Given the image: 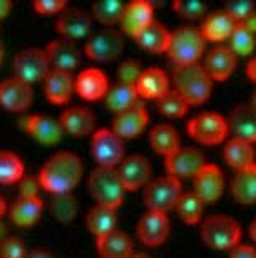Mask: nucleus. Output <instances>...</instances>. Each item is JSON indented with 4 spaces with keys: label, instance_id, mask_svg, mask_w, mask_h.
I'll use <instances>...</instances> for the list:
<instances>
[{
    "label": "nucleus",
    "instance_id": "obj_1",
    "mask_svg": "<svg viewBox=\"0 0 256 258\" xmlns=\"http://www.w3.org/2000/svg\"><path fill=\"white\" fill-rule=\"evenodd\" d=\"M84 173V164L72 151H59L52 154L39 171L40 188L50 195L72 193Z\"/></svg>",
    "mask_w": 256,
    "mask_h": 258
},
{
    "label": "nucleus",
    "instance_id": "obj_2",
    "mask_svg": "<svg viewBox=\"0 0 256 258\" xmlns=\"http://www.w3.org/2000/svg\"><path fill=\"white\" fill-rule=\"evenodd\" d=\"M173 84L179 94L189 102V106L203 104L209 99L213 91V79L203 64L176 66L173 71Z\"/></svg>",
    "mask_w": 256,
    "mask_h": 258
},
{
    "label": "nucleus",
    "instance_id": "obj_3",
    "mask_svg": "<svg viewBox=\"0 0 256 258\" xmlns=\"http://www.w3.org/2000/svg\"><path fill=\"white\" fill-rule=\"evenodd\" d=\"M203 243L214 250H234L241 245V225L228 215H211L201 221L199 228Z\"/></svg>",
    "mask_w": 256,
    "mask_h": 258
},
{
    "label": "nucleus",
    "instance_id": "obj_4",
    "mask_svg": "<svg viewBox=\"0 0 256 258\" xmlns=\"http://www.w3.org/2000/svg\"><path fill=\"white\" fill-rule=\"evenodd\" d=\"M206 50L201 30L194 25H179L171 32V42L167 49V55L176 66L196 64L203 57Z\"/></svg>",
    "mask_w": 256,
    "mask_h": 258
},
{
    "label": "nucleus",
    "instance_id": "obj_5",
    "mask_svg": "<svg viewBox=\"0 0 256 258\" xmlns=\"http://www.w3.org/2000/svg\"><path fill=\"white\" fill-rule=\"evenodd\" d=\"M87 188L92 198L97 201V205L116 210L124 201L126 188L121 181L117 168H94L87 178Z\"/></svg>",
    "mask_w": 256,
    "mask_h": 258
},
{
    "label": "nucleus",
    "instance_id": "obj_6",
    "mask_svg": "<svg viewBox=\"0 0 256 258\" xmlns=\"http://www.w3.org/2000/svg\"><path fill=\"white\" fill-rule=\"evenodd\" d=\"M124 50V35L121 30L106 27L91 34L86 40L84 54L96 62L116 60Z\"/></svg>",
    "mask_w": 256,
    "mask_h": 258
},
{
    "label": "nucleus",
    "instance_id": "obj_7",
    "mask_svg": "<svg viewBox=\"0 0 256 258\" xmlns=\"http://www.w3.org/2000/svg\"><path fill=\"white\" fill-rule=\"evenodd\" d=\"M91 153L97 161V166L117 168L124 159V139L112 129H96L91 138Z\"/></svg>",
    "mask_w": 256,
    "mask_h": 258
},
{
    "label": "nucleus",
    "instance_id": "obj_8",
    "mask_svg": "<svg viewBox=\"0 0 256 258\" xmlns=\"http://www.w3.org/2000/svg\"><path fill=\"white\" fill-rule=\"evenodd\" d=\"M183 195L181 181L176 178L169 176H159L144 188V203L149 208V211H161V213H167L169 210L176 208L179 198Z\"/></svg>",
    "mask_w": 256,
    "mask_h": 258
},
{
    "label": "nucleus",
    "instance_id": "obj_9",
    "mask_svg": "<svg viewBox=\"0 0 256 258\" xmlns=\"http://www.w3.org/2000/svg\"><path fill=\"white\" fill-rule=\"evenodd\" d=\"M188 134L201 144H219L228 138V119L218 112H201L188 121Z\"/></svg>",
    "mask_w": 256,
    "mask_h": 258
},
{
    "label": "nucleus",
    "instance_id": "obj_10",
    "mask_svg": "<svg viewBox=\"0 0 256 258\" xmlns=\"http://www.w3.org/2000/svg\"><path fill=\"white\" fill-rule=\"evenodd\" d=\"M14 72L20 81L34 84L37 81H44L50 72V62L45 54V49L29 47L15 54L14 57Z\"/></svg>",
    "mask_w": 256,
    "mask_h": 258
},
{
    "label": "nucleus",
    "instance_id": "obj_11",
    "mask_svg": "<svg viewBox=\"0 0 256 258\" xmlns=\"http://www.w3.org/2000/svg\"><path fill=\"white\" fill-rule=\"evenodd\" d=\"M164 159L167 174L179 179V181L194 178L206 164V158H204L203 151L194 146H181Z\"/></svg>",
    "mask_w": 256,
    "mask_h": 258
},
{
    "label": "nucleus",
    "instance_id": "obj_12",
    "mask_svg": "<svg viewBox=\"0 0 256 258\" xmlns=\"http://www.w3.org/2000/svg\"><path fill=\"white\" fill-rule=\"evenodd\" d=\"M117 173L126 191H137L151 183L152 166L149 159L142 154H131L122 159V163L117 166Z\"/></svg>",
    "mask_w": 256,
    "mask_h": 258
},
{
    "label": "nucleus",
    "instance_id": "obj_13",
    "mask_svg": "<svg viewBox=\"0 0 256 258\" xmlns=\"http://www.w3.org/2000/svg\"><path fill=\"white\" fill-rule=\"evenodd\" d=\"M169 218L161 211H147L146 215L141 216L139 223H137V238L141 240L142 245L151 246V248L164 243L169 236Z\"/></svg>",
    "mask_w": 256,
    "mask_h": 258
},
{
    "label": "nucleus",
    "instance_id": "obj_14",
    "mask_svg": "<svg viewBox=\"0 0 256 258\" xmlns=\"http://www.w3.org/2000/svg\"><path fill=\"white\" fill-rule=\"evenodd\" d=\"M55 29L62 37L77 42L79 39L89 37L92 29V14L79 7H67L59 14Z\"/></svg>",
    "mask_w": 256,
    "mask_h": 258
},
{
    "label": "nucleus",
    "instance_id": "obj_15",
    "mask_svg": "<svg viewBox=\"0 0 256 258\" xmlns=\"http://www.w3.org/2000/svg\"><path fill=\"white\" fill-rule=\"evenodd\" d=\"M32 87L19 77H9L0 82V106L12 112H22L32 104Z\"/></svg>",
    "mask_w": 256,
    "mask_h": 258
},
{
    "label": "nucleus",
    "instance_id": "obj_16",
    "mask_svg": "<svg viewBox=\"0 0 256 258\" xmlns=\"http://www.w3.org/2000/svg\"><path fill=\"white\" fill-rule=\"evenodd\" d=\"M193 191L201 198L204 203H214L221 198L224 191V176L216 164L206 163L196 176L193 178Z\"/></svg>",
    "mask_w": 256,
    "mask_h": 258
},
{
    "label": "nucleus",
    "instance_id": "obj_17",
    "mask_svg": "<svg viewBox=\"0 0 256 258\" xmlns=\"http://www.w3.org/2000/svg\"><path fill=\"white\" fill-rule=\"evenodd\" d=\"M152 14H154V7L147 0H134V2L126 4L122 19L119 22L121 30L126 35H131V37L136 39L154 20Z\"/></svg>",
    "mask_w": 256,
    "mask_h": 258
},
{
    "label": "nucleus",
    "instance_id": "obj_18",
    "mask_svg": "<svg viewBox=\"0 0 256 258\" xmlns=\"http://www.w3.org/2000/svg\"><path fill=\"white\" fill-rule=\"evenodd\" d=\"M45 54L49 57V62L52 69L72 72L80 62V47L75 40L60 37L52 40L47 47Z\"/></svg>",
    "mask_w": 256,
    "mask_h": 258
},
{
    "label": "nucleus",
    "instance_id": "obj_19",
    "mask_svg": "<svg viewBox=\"0 0 256 258\" xmlns=\"http://www.w3.org/2000/svg\"><path fill=\"white\" fill-rule=\"evenodd\" d=\"M22 127L27 131L34 139H37L42 144H57L62 139L64 127L52 116L45 114H34L20 119Z\"/></svg>",
    "mask_w": 256,
    "mask_h": 258
},
{
    "label": "nucleus",
    "instance_id": "obj_20",
    "mask_svg": "<svg viewBox=\"0 0 256 258\" xmlns=\"http://www.w3.org/2000/svg\"><path fill=\"white\" fill-rule=\"evenodd\" d=\"M147 122H149V112H147L146 106L139 102L134 107L127 109L121 114H116L112 119V131L122 139L137 138L144 131Z\"/></svg>",
    "mask_w": 256,
    "mask_h": 258
},
{
    "label": "nucleus",
    "instance_id": "obj_21",
    "mask_svg": "<svg viewBox=\"0 0 256 258\" xmlns=\"http://www.w3.org/2000/svg\"><path fill=\"white\" fill-rule=\"evenodd\" d=\"M238 64V55L229 49V45H216L204 57V69L213 81H226L233 74Z\"/></svg>",
    "mask_w": 256,
    "mask_h": 258
},
{
    "label": "nucleus",
    "instance_id": "obj_22",
    "mask_svg": "<svg viewBox=\"0 0 256 258\" xmlns=\"http://www.w3.org/2000/svg\"><path fill=\"white\" fill-rule=\"evenodd\" d=\"M75 91L86 101H99L104 99L109 91V81L101 69L87 67L75 77Z\"/></svg>",
    "mask_w": 256,
    "mask_h": 258
},
{
    "label": "nucleus",
    "instance_id": "obj_23",
    "mask_svg": "<svg viewBox=\"0 0 256 258\" xmlns=\"http://www.w3.org/2000/svg\"><path fill=\"white\" fill-rule=\"evenodd\" d=\"M238 22L229 15L224 9L213 10L204 17L201 27L203 37L206 42H223L224 39H229L236 29Z\"/></svg>",
    "mask_w": 256,
    "mask_h": 258
},
{
    "label": "nucleus",
    "instance_id": "obj_24",
    "mask_svg": "<svg viewBox=\"0 0 256 258\" xmlns=\"http://www.w3.org/2000/svg\"><path fill=\"white\" fill-rule=\"evenodd\" d=\"M75 91V79L72 72L50 69L47 77L44 79L45 97L54 104H67Z\"/></svg>",
    "mask_w": 256,
    "mask_h": 258
},
{
    "label": "nucleus",
    "instance_id": "obj_25",
    "mask_svg": "<svg viewBox=\"0 0 256 258\" xmlns=\"http://www.w3.org/2000/svg\"><path fill=\"white\" fill-rule=\"evenodd\" d=\"M228 126L234 138L256 143V109L251 104H238L229 111Z\"/></svg>",
    "mask_w": 256,
    "mask_h": 258
},
{
    "label": "nucleus",
    "instance_id": "obj_26",
    "mask_svg": "<svg viewBox=\"0 0 256 258\" xmlns=\"http://www.w3.org/2000/svg\"><path fill=\"white\" fill-rule=\"evenodd\" d=\"M96 248L101 258H131L134 255V243L131 236L117 228L99 236Z\"/></svg>",
    "mask_w": 256,
    "mask_h": 258
},
{
    "label": "nucleus",
    "instance_id": "obj_27",
    "mask_svg": "<svg viewBox=\"0 0 256 258\" xmlns=\"http://www.w3.org/2000/svg\"><path fill=\"white\" fill-rule=\"evenodd\" d=\"M137 92L142 99L157 101L166 94L169 87V76L161 67H147L142 72L139 82H137Z\"/></svg>",
    "mask_w": 256,
    "mask_h": 258
},
{
    "label": "nucleus",
    "instance_id": "obj_28",
    "mask_svg": "<svg viewBox=\"0 0 256 258\" xmlns=\"http://www.w3.org/2000/svg\"><path fill=\"white\" fill-rule=\"evenodd\" d=\"M60 124L64 131L70 133L72 136H87V134L94 133L96 126V116L94 112L89 111L84 106H74L65 109L59 117Z\"/></svg>",
    "mask_w": 256,
    "mask_h": 258
},
{
    "label": "nucleus",
    "instance_id": "obj_29",
    "mask_svg": "<svg viewBox=\"0 0 256 258\" xmlns=\"http://www.w3.org/2000/svg\"><path fill=\"white\" fill-rule=\"evenodd\" d=\"M223 156L224 161L231 168L236 169V171L246 169L256 163V151L253 143H248L244 139H238V138L228 139L223 149Z\"/></svg>",
    "mask_w": 256,
    "mask_h": 258
},
{
    "label": "nucleus",
    "instance_id": "obj_30",
    "mask_svg": "<svg viewBox=\"0 0 256 258\" xmlns=\"http://www.w3.org/2000/svg\"><path fill=\"white\" fill-rule=\"evenodd\" d=\"M136 42L141 45L142 49L149 50L154 54L167 52L171 42V32L167 27L159 20H152L147 27L136 37Z\"/></svg>",
    "mask_w": 256,
    "mask_h": 258
},
{
    "label": "nucleus",
    "instance_id": "obj_31",
    "mask_svg": "<svg viewBox=\"0 0 256 258\" xmlns=\"http://www.w3.org/2000/svg\"><path fill=\"white\" fill-rule=\"evenodd\" d=\"M42 208L40 196H19L10 206V220L19 226H30L39 220Z\"/></svg>",
    "mask_w": 256,
    "mask_h": 258
},
{
    "label": "nucleus",
    "instance_id": "obj_32",
    "mask_svg": "<svg viewBox=\"0 0 256 258\" xmlns=\"http://www.w3.org/2000/svg\"><path fill=\"white\" fill-rule=\"evenodd\" d=\"M139 99L141 96L137 92L136 86H127L117 82L116 86L109 87V91H107V94L104 97V102L109 111H112L114 114H121V112L139 104L141 102Z\"/></svg>",
    "mask_w": 256,
    "mask_h": 258
},
{
    "label": "nucleus",
    "instance_id": "obj_33",
    "mask_svg": "<svg viewBox=\"0 0 256 258\" xmlns=\"http://www.w3.org/2000/svg\"><path fill=\"white\" fill-rule=\"evenodd\" d=\"M149 144L154 149V153L167 158L176 149L181 148V139H179V133L176 131V127L162 122V124H157L151 129Z\"/></svg>",
    "mask_w": 256,
    "mask_h": 258
},
{
    "label": "nucleus",
    "instance_id": "obj_34",
    "mask_svg": "<svg viewBox=\"0 0 256 258\" xmlns=\"http://www.w3.org/2000/svg\"><path fill=\"white\" fill-rule=\"evenodd\" d=\"M231 193L241 205L256 203V163L246 169L236 171L231 179Z\"/></svg>",
    "mask_w": 256,
    "mask_h": 258
},
{
    "label": "nucleus",
    "instance_id": "obj_35",
    "mask_svg": "<svg viewBox=\"0 0 256 258\" xmlns=\"http://www.w3.org/2000/svg\"><path fill=\"white\" fill-rule=\"evenodd\" d=\"M116 223H117L116 210L109 208V206L96 205L86 215V226L92 235H96V238L116 230Z\"/></svg>",
    "mask_w": 256,
    "mask_h": 258
},
{
    "label": "nucleus",
    "instance_id": "obj_36",
    "mask_svg": "<svg viewBox=\"0 0 256 258\" xmlns=\"http://www.w3.org/2000/svg\"><path fill=\"white\" fill-rule=\"evenodd\" d=\"M204 201L199 198V196L194 191H188L183 193L181 198H179L178 205H176V213L184 221L186 225H198L199 221L203 220V213H204Z\"/></svg>",
    "mask_w": 256,
    "mask_h": 258
},
{
    "label": "nucleus",
    "instance_id": "obj_37",
    "mask_svg": "<svg viewBox=\"0 0 256 258\" xmlns=\"http://www.w3.org/2000/svg\"><path fill=\"white\" fill-rule=\"evenodd\" d=\"M126 4L119 2V0H101V2L92 4L91 12L97 22L102 25H114L119 24L122 19V12H124Z\"/></svg>",
    "mask_w": 256,
    "mask_h": 258
},
{
    "label": "nucleus",
    "instance_id": "obj_38",
    "mask_svg": "<svg viewBox=\"0 0 256 258\" xmlns=\"http://www.w3.org/2000/svg\"><path fill=\"white\" fill-rule=\"evenodd\" d=\"M24 176V164L17 154L10 151H0V183H20Z\"/></svg>",
    "mask_w": 256,
    "mask_h": 258
},
{
    "label": "nucleus",
    "instance_id": "obj_39",
    "mask_svg": "<svg viewBox=\"0 0 256 258\" xmlns=\"http://www.w3.org/2000/svg\"><path fill=\"white\" fill-rule=\"evenodd\" d=\"M79 210L77 198L72 193L64 195H52L50 200V211H52L54 218L62 221V223H69L75 218Z\"/></svg>",
    "mask_w": 256,
    "mask_h": 258
},
{
    "label": "nucleus",
    "instance_id": "obj_40",
    "mask_svg": "<svg viewBox=\"0 0 256 258\" xmlns=\"http://www.w3.org/2000/svg\"><path fill=\"white\" fill-rule=\"evenodd\" d=\"M156 102H157V109L166 117H183L189 111V102L176 89H169Z\"/></svg>",
    "mask_w": 256,
    "mask_h": 258
},
{
    "label": "nucleus",
    "instance_id": "obj_41",
    "mask_svg": "<svg viewBox=\"0 0 256 258\" xmlns=\"http://www.w3.org/2000/svg\"><path fill=\"white\" fill-rule=\"evenodd\" d=\"M254 47H256V34H253L246 27H243L241 24H238L234 32L231 34V37H229V49L236 55L246 57V55L253 52Z\"/></svg>",
    "mask_w": 256,
    "mask_h": 258
},
{
    "label": "nucleus",
    "instance_id": "obj_42",
    "mask_svg": "<svg viewBox=\"0 0 256 258\" xmlns=\"http://www.w3.org/2000/svg\"><path fill=\"white\" fill-rule=\"evenodd\" d=\"M142 72V66L134 59L124 60L119 67H117V79H119L121 84H127V86H137Z\"/></svg>",
    "mask_w": 256,
    "mask_h": 258
},
{
    "label": "nucleus",
    "instance_id": "obj_43",
    "mask_svg": "<svg viewBox=\"0 0 256 258\" xmlns=\"http://www.w3.org/2000/svg\"><path fill=\"white\" fill-rule=\"evenodd\" d=\"M173 10L176 12L179 17L188 19V20H198L203 19L206 14V4L203 2H184V0H176L173 2Z\"/></svg>",
    "mask_w": 256,
    "mask_h": 258
},
{
    "label": "nucleus",
    "instance_id": "obj_44",
    "mask_svg": "<svg viewBox=\"0 0 256 258\" xmlns=\"http://www.w3.org/2000/svg\"><path fill=\"white\" fill-rule=\"evenodd\" d=\"M27 251H25L24 243L17 236H7V238L0 240V258H25Z\"/></svg>",
    "mask_w": 256,
    "mask_h": 258
},
{
    "label": "nucleus",
    "instance_id": "obj_45",
    "mask_svg": "<svg viewBox=\"0 0 256 258\" xmlns=\"http://www.w3.org/2000/svg\"><path fill=\"white\" fill-rule=\"evenodd\" d=\"M254 9H256L254 4L249 2V0H236V2H228L224 5V10H226L238 24L246 19Z\"/></svg>",
    "mask_w": 256,
    "mask_h": 258
},
{
    "label": "nucleus",
    "instance_id": "obj_46",
    "mask_svg": "<svg viewBox=\"0 0 256 258\" xmlns=\"http://www.w3.org/2000/svg\"><path fill=\"white\" fill-rule=\"evenodd\" d=\"M34 9L42 15H50L60 14L67 9V4L64 0H37V2H34Z\"/></svg>",
    "mask_w": 256,
    "mask_h": 258
},
{
    "label": "nucleus",
    "instance_id": "obj_47",
    "mask_svg": "<svg viewBox=\"0 0 256 258\" xmlns=\"http://www.w3.org/2000/svg\"><path fill=\"white\" fill-rule=\"evenodd\" d=\"M39 188H40L39 178H34V176H24L19 183L20 196H39L37 195Z\"/></svg>",
    "mask_w": 256,
    "mask_h": 258
},
{
    "label": "nucleus",
    "instance_id": "obj_48",
    "mask_svg": "<svg viewBox=\"0 0 256 258\" xmlns=\"http://www.w3.org/2000/svg\"><path fill=\"white\" fill-rule=\"evenodd\" d=\"M229 258H256V248L253 245H238L231 250Z\"/></svg>",
    "mask_w": 256,
    "mask_h": 258
},
{
    "label": "nucleus",
    "instance_id": "obj_49",
    "mask_svg": "<svg viewBox=\"0 0 256 258\" xmlns=\"http://www.w3.org/2000/svg\"><path fill=\"white\" fill-rule=\"evenodd\" d=\"M239 24H241L243 27H246L248 30H251L253 34H256V9L253 10L251 14L248 15L246 19L241 20V22H239Z\"/></svg>",
    "mask_w": 256,
    "mask_h": 258
},
{
    "label": "nucleus",
    "instance_id": "obj_50",
    "mask_svg": "<svg viewBox=\"0 0 256 258\" xmlns=\"http://www.w3.org/2000/svg\"><path fill=\"white\" fill-rule=\"evenodd\" d=\"M25 258H54V256H52V253H49L47 250H40V248H37V250L29 251L27 256H25Z\"/></svg>",
    "mask_w": 256,
    "mask_h": 258
},
{
    "label": "nucleus",
    "instance_id": "obj_51",
    "mask_svg": "<svg viewBox=\"0 0 256 258\" xmlns=\"http://www.w3.org/2000/svg\"><path fill=\"white\" fill-rule=\"evenodd\" d=\"M246 76L251 79L253 82H256V57H253L246 66Z\"/></svg>",
    "mask_w": 256,
    "mask_h": 258
},
{
    "label": "nucleus",
    "instance_id": "obj_52",
    "mask_svg": "<svg viewBox=\"0 0 256 258\" xmlns=\"http://www.w3.org/2000/svg\"><path fill=\"white\" fill-rule=\"evenodd\" d=\"M10 9H12V4L9 0H0V19H4L10 12Z\"/></svg>",
    "mask_w": 256,
    "mask_h": 258
},
{
    "label": "nucleus",
    "instance_id": "obj_53",
    "mask_svg": "<svg viewBox=\"0 0 256 258\" xmlns=\"http://www.w3.org/2000/svg\"><path fill=\"white\" fill-rule=\"evenodd\" d=\"M249 238L256 243V218L249 223Z\"/></svg>",
    "mask_w": 256,
    "mask_h": 258
},
{
    "label": "nucleus",
    "instance_id": "obj_54",
    "mask_svg": "<svg viewBox=\"0 0 256 258\" xmlns=\"http://www.w3.org/2000/svg\"><path fill=\"white\" fill-rule=\"evenodd\" d=\"M5 208H7V206H5V201H4L2 196H0V216L5 213Z\"/></svg>",
    "mask_w": 256,
    "mask_h": 258
},
{
    "label": "nucleus",
    "instance_id": "obj_55",
    "mask_svg": "<svg viewBox=\"0 0 256 258\" xmlns=\"http://www.w3.org/2000/svg\"><path fill=\"white\" fill-rule=\"evenodd\" d=\"M131 258H151L147 253H134Z\"/></svg>",
    "mask_w": 256,
    "mask_h": 258
},
{
    "label": "nucleus",
    "instance_id": "obj_56",
    "mask_svg": "<svg viewBox=\"0 0 256 258\" xmlns=\"http://www.w3.org/2000/svg\"><path fill=\"white\" fill-rule=\"evenodd\" d=\"M249 104H251L254 109H256V91L253 92V97H251V102H249Z\"/></svg>",
    "mask_w": 256,
    "mask_h": 258
},
{
    "label": "nucleus",
    "instance_id": "obj_57",
    "mask_svg": "<svg viewBox=\"0 0 256 258\" xmlns=\"http://www.w3.org/2000/svg\"><path fill=\"white\" fill-rule=\"evenodd\" d=\"M2 57H4V50H2V47H0V62H2Z\"/></svg>",
    "mask_w": 256,
    "mask_h": 258
}]
</instances>
